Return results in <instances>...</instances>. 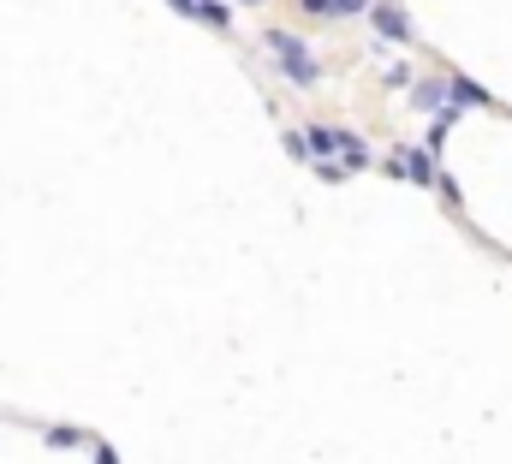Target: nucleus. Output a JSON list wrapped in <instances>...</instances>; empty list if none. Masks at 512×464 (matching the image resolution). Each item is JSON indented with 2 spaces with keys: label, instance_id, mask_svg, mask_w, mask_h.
<instances>
[{
  "label": "nucleus",
  "instance_id": "12",
  "mask_svg": "<svg viewBox=\"0 0 512 464\" xmlns=\"http://www.w3.org/2000/svg\"><path fill=\"white\" fill-rule=\"evenodd\" d=\"M239 6H262V0H239Z\"/></svg>",
  "mask_w": 512,
  "mask_h": 464
},
{
  "label": "nucleus",
  "instance_id": "9",
  "mask_svg": "<svg viewBox=\"0 0 512 464\" xmlns=\"http://www.w3.org/2000/svg\"><path fill=\"white\" fill-rule=\"evenodd\" d=\"M334 6V18H346V12H370V0H328Z\"/></svg>",
  "mask_w": 512,
  "mask_h": 464
},
{
  "label": "nucleus",
  "instance_id": "5",
  "mask_svg": "<svg viewBox=\"0 0 512 464\" xmlns=\"http://www.w3.org/2000/svg\"><path fill=\"white\" fill-rule=\"evenodd\" d=\"M370 18H376V30L393 36V42H411V18L399 12V6H370Z\"/></svg>",
  "mask_w": 512,
  "mask_h": 464
},
{
  "label": "nucleus",
  "instance_id": "2",
  "mask_svg": "<svg viewBox=\"0 0 512 464\" xmlns=\"http://www.w3.org/2000/svg\"><path fill=\"white\" fill-rule=\"evenodd\" d=\"M262 42H268V54L280 60V72H286L292 84H316V78H322V66H316V54H310V48H304V42H298L292 30H268Z\"/></svg>",
  "mask_w": 512,
  "mask_h": 464
},
{
  "label": "nucleus",
  "instance_id": "11",
  "mask_svg": "<svg viewBox=\"0 0 512 464\" xmlns=\"http://www.w3.org/2000/svg\"><path fill=\"white\" fill-rule=\"evenodd\" d=\"M96 464H120L114 459V447H96Z\"/></svg>",
  "mask_w": 512,
  "mask_h": 464
},
{
  "label": "nucleus",
  "instance_id": "8",
  "mask_svg": "<svg viewBox=\"0 0 512 464\" xmlns=\"http://www.w3.org/2000/svg\"><path fill=\"white\" fill-rule=\"evenodd\" d=\"M387 84H393V90H405V84H411V66H405V60H399V66H387Z\"/></svg>",
  "mask_w": 512,
  "mask_h": 464
},
{
  "label": "nucleus",
  "instance_id": "6",
  "mask_svg": "<svg viewBox=\"0 0 512 464\" xmlns=\"http://www.w3.org/2000/svg\"><path fill=\"white\" fill-rule=\"evenodd\" d=\"M48 447H84V435L78 429H48Z\"/></svg>",
  "mask_w": 512,
  "mask_h": 464
},
{
  "label": "nucleus",
  "instance_id": "7",
  "mask_svg": "<svg viewBox=\"0 0 512 464\" xmlns=\"http://www.w3.org/2000/svg\"><path fill=\"white\" fill-rule=\"evenodd\" d=\"M417 102H423V108H435V102H447V84H423V90H417Z\"/></svg>",
  "mask_w": 512,
  "mask_h": 464
},
{
  "label": "nucleus",
  "instance_id": "4",
  "mask_svg": "<svg viewBox=\"0 0 512 464\" xmlns=\"http://www.w3.org/2000/svg\"><path fill=\"white\" fill-rule=\"evenodd\" d=\"M173 12H185V18H197V24H215V30H227V24H233L227 0H173Z\"/></svg>",
  "mask_w": 512,
  "mask_h": 464
},
{
  "label": "nucleus",
  "instance_id": "10",
  "mask_svg": "<svg viewBox=\"0 0 512 464\" xmlns=\"http://www.w3.org/2000/svg\"><path fill=\"white\" fill-rule=\"evenodd\" d=\"M304 12H316V18H334V6H328V0H304Z\"/></svg>",
  "mask_w": 512,
  "mask_h": 464
},
{
  "label": "nucleus",
  "instance_id": "3",
  "mask_svg": "<svg viewBox=\"0 0 512 464\" xmlns=\"http://www.w3.org/2000/svg\"><path fill=\"white\" fill-rule=\"evenodd\" d=\"M387 167H393V173H405L411 185H435V149H399Z\"/></svg>",
  "mask_w": 512,
  "mask_h": 464
},
{
  "label": "nucleus",
  "instance_id": "1",
  "mask_svg": "<svg viewBox=\"0 0 512 464\" xmlns=\"http://www.w3.org/2000/svg\"><path fill=\"white\" fill-rule=\"evenodd\" d=\"M298 143H304V161H322V155H340L334 167L346 173V167H364L370 161V149H364V137L358 131H334V125H310V131H298Z\"/></svg>",
  "mask_w": 512,
  "mask_h": 464
}]
</instances>
